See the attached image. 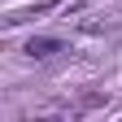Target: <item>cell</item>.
Masks as SVG:
<instances>
[{"instance_id":"1","label":"cell","mask_w":122,"mask_h":122,"mask_svg":"<svg viewBox=\"0 0 122 122\" xmlns=\"http://www.w3.org/2000/svg\"><path fill=\"white\" fill-rule=\"evenodd\" d=\"M57 52H66V44L52 39V35H39V39L26 44V57H30V61H48V57H57Z\"/></svg>"}]
</instances>
